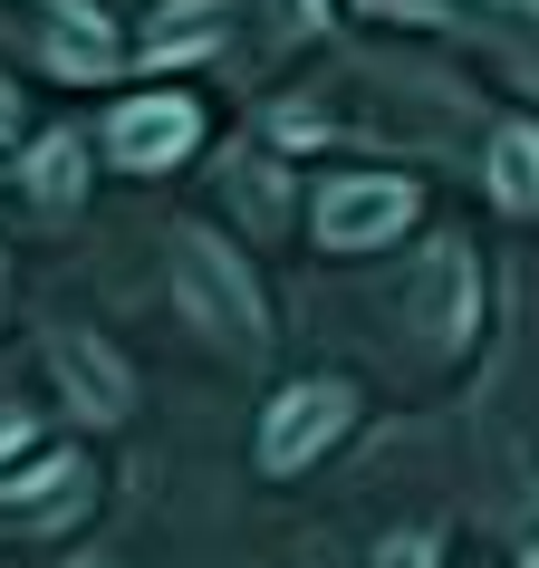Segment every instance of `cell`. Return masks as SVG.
I'll return each instance as SVG.
<instances>
[{
	"mask_svg": "<svg viewBox=\"0 0 539 568\" xmlns=\"http://www.w3.org/2000/svg\"><path fill=\"white\" fill-rule=\"evenodd\" d=\"M174 300L212 347H232V357H261L270 347V300H261V280H251V261L232 241L174 232Z\"/></svg>",
	"mask_w": 539,
	"mask_h": 568,
	"instance_id": "6da1fadb",
	"label": "cell"
},
{
	"mask_svg": "<svg viewBox=\"0 0 539 568\" xmlns=\"http://www.w3.org/2000/svg\"><path fill=\"white\" fill-rule=\"evenodd\" d=\"M395 308H405V337H415L424 357H462L481 337V270L462 241H424V261L405 270V290H395Z\"/></svg>",
	"mask_w": 539,
	"mask_h": 568,
	"instance_id": "7a4b0ae2",
	"label": "cell"
},
{
	"mask_svg": "<svg viewBox=\"0 0 539 568\" xmlns=\"http://www.w3.org/2000/svg\"><path fill=\"white\" fill-rule=\"evenodd\" d=\"M347 424H357V386H347V376H299V386H279L270 415H261V473H279V481L308 473Z\"/></svg>",
	"mask_w": 539,
	"mask_h": 568,
	"instance_id": "3957f363",
	"label": "cell"
},
{
	"mask_svg": "<svg viewBox=\"0 0 539 568\" xmlns=\"http://www.w3.org/2000/svg\"><path fill=\"white\" fill-rule=\"evenodd\" d=\"M308 222H318L328 251H386L415 222V183L405 174H328L318 203H308Z\"/></svg>",
	"mask_w": 539,
	"mask_h": 568,
	"instance_id": "277c9868",
	"label": "cell"
},
{
	"mask_svg": "<svg viewBox=\"0 0 539 568\" xmlns=\"http://www.w3.org/2000/svg\"><path fill=\"white\" fill-rule=\"evenodd\" d=\"M203 145V106L183 88H154V97H125L116 116H106V154H116L125 174H164L183 154Z\"/></svg>",
	"mask_w": 539,
	"mask_h": 568,
	"instance_id": "5b68a950",
	"label": "cell"
},
{
	"mask_svg": "<svg viewBox=\"0 0 539 568\" xmlns=\"http://www.w3.org/2000/svg\"><path fill=\"white\" fill-rule=\"evenodd\" d=\"M49 376L68 386V405H78L88 424H125V415H135V376H125V357H116V347H96V337H78V328L49 337Z\"/></svg>",
	"mask_w": 539,
	"mask_h": 568,
	"instance_id": "8992f818",
	"label": "cell"
},
{
	"mask_svg": "<svg viewBox=\"0 0 539 568\" xmlns=\"http://www.w3.org/2000/svg\"><path fill=\"white\" fill-rule=\"evenodd\" d=\"M88 501H96V473L78 453H39L20 481H0V520H20V530H68Z\"/></svg>",
	"mask_w": 539,
	"mask_h": 568,
	"instance_id": "52a82bcc",
	"label": "cell"
},
{
	"mask_svg": "<svg viewBox=\"0 0 539 568\" xmlns=\"http://www.w3.org/2000/svg\"><path fill=\"white\" fill-rule=\"evenodd\" d=\"M481 183H491V203L510 222H539V125L530 116H501L491 125V145H481Z\"/></svg>",
	"mask_w": 539,
	"mask_h": 568,
	"instance_id": "ba28073f",
	"label": "cell"
},
{
	"mask_svg": "<svg viewBox=\"0 0 539 568\" xmlns=\"http://www.w3.org/2000/svg\"><path fill=\"white\" fill-rule=\"evenodd\" d=\"M30 203H49V212H68L78 203V193H88V145H78V135H39L30 145Z\"/></svg>",
	"mask_w": 539,
	"mask_h": 568,
	"instance_id": "9c48e42d",
	"label": "cell"
},
{
	"mask_svg": "<svg viewBox=\"0 0 539 568\" xmlns=\"http://www.w3.org/2000/svg\"><path fill=\"white\" fill-rule=\"evenodd\" d=\"M212 39H222V0H174V20H154L145 59L154 68H164V59H203Z\"/></svg>",
	"mask_w": 539,
	"mask_h": 568,
	"instance_id": "30bf717a",
	"label": "cell"
},
{
	"mask_svg": "<svg viewBox=\"0 0 539 568\" xmlns=\"http://www.w3.org/2000/svg\"><path fill=\"white\" fill-rule=\"evenodd\" d=\"M481 30L501 39V59L539 88V0H481Z\"/></svg>",
	"mask_w": 539,
	"mask_h": 568,
	"instance_id": "8fae6325",
	"label": "cell"
},
{
	"mask_svg": "<svg viewBox=\"0 0 539 568\" xmlns=\"http://www.w3.org/2000/svg\"><path fill=\"white\" fill-rule=\"evenodd\" d=\"M232 203H241V212H261V222H279V212H289V193H279V174L251 154V174H232Z\"/></svg>",
	"mask_w": 539,
	"mask_h": 568,
	"instance_id": "7c38bea8",
	"label": "cell"
},
{
	"mask_svg": "<svg viewBox=\"0 0 539 568\" xmlns=\"http://www.w3.org/2000/svg\"><path fill=\"white\" fill-rule=\"evenodd\" d=\"M376 568H434V530H395L376 549Z\"/></svg>",
	"mask_w": 539,
	"mask_h": 568,
	"instance_id": "4fadbf2b",
	"label": "cell"
},
{
	"mask_svg": "<svg viewBox=\"0 0 539 568\" xmlns=\"http://www.w3.org/2000/svg\"><path fill=\"white\" fill-rule=\"evenodd\" d=\"M0 453H30V415H0Z\"/></svg>",
	"mask_w": 539,
	"mask_h": 568,
	"instance_id": "5bb4252c",
	"label": "cell"
},
{
	"mask_svg": "<svg viewBox=\"0 0 539 568\" xmlns=\"http://www.w3.org/2000/svg\"><path fill=\"white\" fill-rule=\"evenodd\" d=\"M520 568H539V539H530V549H520Z\"/></svg>",
	"mask_w": 539,
	"mask_h": 568,
	"instance_id": "9a60e30c",
	"label": "cell"
},
{
	"mask_svg": "<svg viewBox=\"0 0 539 568\" xmlns=\"http://www.w3.org/2000/svg\"><path fill=\"white\" fill-rule=\"evenodd\" d=\"M0 300H10V261H0Z\"/></svg>",
	"mask_w": 539,
	"mask_h": 568,
	"instance_id": "2e32d148",
	"label": "cell"
},
{
	"mask_svg": "<svg viewBox=\"0 0 539 568\" xmlns=\"http://www.w3.org/2000/svg\"><path fill=\"white\" fill-rule=\"evenodd\" d=\"M78 568H106V559H78Z\"/></svg>",
	"mask_w": 539,
	"mask_h": 568,
	"instance_id": "e0dca14e",
	"label": "cell"
}]
</instances>
